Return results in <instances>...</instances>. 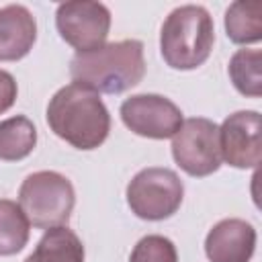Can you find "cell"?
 I'll return each instance as SVG.
<instances>
[{"label":"cell","mask_w":262,"mask_h":262,"mask_svg":"<svg viewBox=\"0 0 262 262\" xmlns=\"http://www.w3.org/2000/svg\"><path fill=\"white\" fill-rule=\"evenodd\" d=\"M213 43V18L199 4L174 8L160 31V51L172 70H194L203 66L211 55Z\"/></svg>","instance_id":"3957f363"},{"label":"cell","mask_w":262,"mask_h":262,"mask_svg":"<svg viewBox=\"0 0 262 262\" xmlns=\"http://www.w3.org/2000/svg\"><path fill=\"white\" fill-rule=\"evenodd\" d=\"M172 158L188 176L194 178L217 172L221 166L217 123L205 117L182 121L180 129L172 137Z\"/></svg>","instance_id":"8992f818"},{"label":"cell","mask_w":262,"mask_h":262,"mask_svg":"<svg viewBox=\"0 0 262 262\" xmlns=\"http://www.w3.org/2000/svg\"><path fill=\"white\" fill-rule=\"evenodd\" d=\"M129 209L145 221H162L172 217L184 196V184L170 168H143L127 184Z\"/></svg>","instance_id":"5b68a950"},{"label":"cell","mask_w":262,"mask_h":262,"mask_svg":"<svg viewBox=\"0 0 262 262\" xmlns=\"http://www.w3.org/2000/svg\"><path fill=\"white\" fill-rule=\"evenodd\" d=\"M229 78L244 96L258 98L262 94V51L237 49L229 59Z\"/></svg>","instance_id":"9a60e30c"},{"label":"cell","mask_w":262,"mask_h":262,"mask_svg":"<svg viewBox=\"0 0 262 262\" xmlns=\"http://www.w3.org/2000/svg\"><path fill=\"white\" fill-rule=\"evenodd\" d=\"M70 76L94 92L121 94L137 86L145 76L143 43L123 39L104 43L98 49L76 53L70 61Z\"/></svg>","instance_id":"7a4b0ae2"},{"label":"cell","mask_w":262,"mask_h":262,"mask_svg":"<svg viewBox=\"0 0 262 262\" xmlns=\"http://www.w3.org/2000/svg\"><path fill=\"white\" fill-rule=\"evenodd\" d=\"M121 119L135 135L149 139H168L182 125V111L166 96L135 94L121 104Z\"/></svg>","instance_id":"ba28073f"},{"label":"cell","mask_w":262,"mask_h":262,"mask_svg":"<svg viewBox=\"0 0 262 262\" xmlns=\"http://www.w3.org/2000/svg\"><path fill=\"white\" fill-rule=\"evenodd\" d=\"M76 205L72 182L53 170L29 174L18 188V207L37 229L66 225Z\"/></svg>","instance_id":"277c9868"},{"label":"cell","mask_w":262,"mask_h":262,"mask_svg":"<svg viewBox=\"0 0 262 262\" xmlns=\"http://www.w3.org/2000/svg\"><path fill=\"white\" fill-rule=\"evenodd\" d=\"M31 223L18 203L0 199V256L18 254L29 242Z\"/></svg>","instance_id":"2e32d148"},{"label":"cell","mask_w":262,"mask_h":262,"mask_svg":"<svg viewBox=\"0 0 262 262\" xmlns=\"http://www.w3.org/2000/svg\"><path fill=\"white\" fill-rule=\"evenodd\" d=\"M37 39V23L23 4L0 8V61L23 59Z\"/></svg>","instance_id":"8fae6325"},{"label":"cell","mask_w":262,"mask_h":262,"mask_svg":"<svg viewBox=\"0 0 262 262\" xmlns=\"http://www.w3.org/2000/svg\"><path fill=\"white\" fill-rule=\"evenodd\" d=\"M221 160L233 168H256L262 158L260 143V113L237 111L219 127Z\"/></svg>","instance_id":"9c48e42d"},{"label":"cell","mask_w":262,"mask_h":262,"mask_svg":"<svg viewBox=\"0 0 262 262\" xmlns=\"http://www.w3.org/2000/svg\"><path fill=\"white\" fill-rule=\"evenodd\" d=\"M55 27L59 37L78 49V53L98 49L104 45L111 29V12L100 2L72 0L55 10Z\"/></svg>","instance_id":"52a82bcc"},{"label":"cell","mask_w":262,"mask_h":262,"mask_svg":"<svg viewBox=\"0 0 262 262\" xmlns=\"http://www.w3.org/2000/svg\"><path fill=\"white\" fill-rule=\"evenodd\" d=\"M129 262H178V252L168 237L151 233L135 244Z\"/></svg>","instance_id":"e0dca14e"},{"label":"cell","mask_w":262,"mask_h":262,"mask_svg":"<svg viewBox=\"0 0 262 262\" xmlns=\"http://www.w3.org/2000/svg\"><path fill=\"white\" fill-rule=\"evenodd\" d=\"M18 88H16V80L12 78V74H8L6 70H0V115L6 113L14 100H16Z\"/></svg>","instance_id":"ac0fdd59"},{"label":"cell","mask_w":262,"mask_h":262,"mask_svg":"<svg viewBox=\"0 0 262 262\" xmlns=\"http://www.w3.org/2000/svg\"><path fill=\"white\" fill-rule=\"evenodd\" d=\"M37 145V129L23 115L0 121V160H25Z\"/></svg>","instance_id":"5bb4252c"},{"label":"cell","mask_w":262,"mask_h":262,"mask_svg":"<svg viewBox=\"0 0 262 262\" xmlns=\"http://www.w3.org/2000/svg\"><path fill=\"white\" fill-rule=\"evenodd\" d=\"M225 33L237 45L258 43L262 39V2L237 0L225 12Z\"/></svg>","instance_id":"4fadbf2b"},{"label":"cell","mask_w":262,"mask_h":262,"mask_svg":"<svg viewBox=\"0 0 262 262\" xmlns=\"http://www.w3.org/2000/svg\"><path fill=\"white\" fill-rule=\"evenodd\" d=\"M25 262H84L82 239L66 225L45 229L33 254Z\"/></svg>","instance_id":"7c38bea8"},{"label":"cell","mask_w":262,"mask_h":262,"mask_svg":"<svg viewBox=\"0 0 262 262\" xmlns=\"http://www.w3.org/2000/svg\"><path fill=\"white\" fill-rule=\"evenodd\" d=\"M254 250L256 229L237 217L221 219L205 237V254L211 262H250Z\"/></svg>","instance_id":"30bf717a"},{"label":"cell","mask_w":262,"mask_h":262,"mask_svg":"<svg viewBox=\"0 0 262 262\" xmlns=\"http://www.w3.org/2000/svg\"><path fill=\"white\" fill-rule=\"evenodd\" d=\"M47 125L72 147L96 149L108 137L111 115L98 92L72 82L51 96Z\"/></svg>","instance_id":"6da1fadb"}]
</instances>
